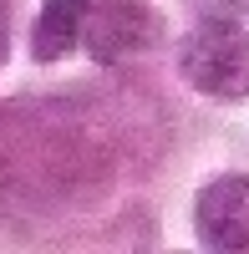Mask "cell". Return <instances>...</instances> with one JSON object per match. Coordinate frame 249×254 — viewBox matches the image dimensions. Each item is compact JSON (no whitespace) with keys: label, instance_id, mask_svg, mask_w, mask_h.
Masks as SVG:
<instances>
[{"label":"cell","instance_id":"obj_1","mask_svg":"<svg viewBox=\"0 0 249 254\" xmlns=\"http://www.w3.org/2000/svg\"><path fill=\"white\" fill-rule=\"evenodd\" d=\"M178 71L203 97H219V102L249 97V31L234 20H203L178 46Z\"/></svg>","mask_w":249,"mask_h":254},{"label":"cell","instance_id":"obj_2","mask_svg":"<svg viewBox=\"0 0 249 254\" xmlns=\"http://www.w3.org/2000/svg\"><path fill=\"white\" fill-rule=\"evenodd\" d=\"M198 239L219 254H249V178L224 173L214 183H203V193L193 203Z\"/></svg>","mask_w":249,"mask_h":254},{"label":"cell","instance_id":"obj_3","mask_svg":"<svg viewBox=\"0 0 249 254\" xmlns=\"http://www.w3.org/2000/svg\"><path fill=\"white\" fill-rule=\"evenodd\" d=\"M153 36H158V15L142 0H97L87 26H81V41L97 61H127L148 51Z\"/></svg>","mask_w":249,"mask_h":254},{"label":"cell","instance_id":"obj_4","mask_svg":"<svg viewBox=\"0 0 249 254\" xmlns=\"http://www.w3.org/2000/svg\"><path fill=\"white\" fill-rule=\"evenodd\" d=\"M97 0H46L31 26V56L36 61H61L66 51L81 46V26H87Z\"/></svg>","mask_w":249,"mask_h":254},{"label":"cell","instance_id":"obj_5","mask_svg":"<svg viewBox=\"0 0 249 254\" xmlns=\"http://www.w3.org/2000/svg\"><path fill=\"white\" fill-rule=\"evenodd\" d=\"M209 5H214L224 20H234V15H244V10H249V0H209Z\"/></svg>","mask_w":249,"mask_h":254},{"label":"cell","instance_id":"obj_6","mask_svg":"<svg viewBox=\"0 0 249 254\" xmlns=\"http://www.w3.org/2000/svg\"><path fill=\"white\" fill-rule=\"evenodd\" d=\"M5 51H10V36H5V0H0V66H5Z\"/></svg>","mask_w":249,"mask_h":254}]
</instances>
